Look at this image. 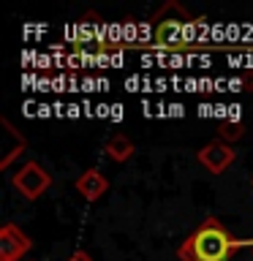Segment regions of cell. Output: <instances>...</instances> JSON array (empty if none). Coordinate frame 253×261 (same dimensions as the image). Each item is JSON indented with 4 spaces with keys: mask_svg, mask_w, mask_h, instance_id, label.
Wrapping results in <instances>:
<instances>
[{
    "mask_svg": "<svg viewBox=\"0 0 253 261\" xmlns=\"http://www.w3.org/2000/svg\"><path fill=\"white\" fill-rule=\"evenodd\" d=\"M68 261H93V258H90V253H85V250H73Z\"/></svg>",
    "mask_w": 253,
    "mask_h": 261,
    "instance_id": "9c48e42d",
    "label": "cell"
},
{
    "mask_svg": "<svg viewBox=\"0 0 253 261\" xmlns=\"http://www.w3.org/2000/svg\"><path fill=\"white\" fill-rule=\"evenodd\" d=\"M49 182H52V177H49L38 163H28L19 174H14V188L24 196V199H38V196L49 188Z\"/></svg>",
    "mask_w": 253,
    "mask_h": 261,
    "instance_id": "7a4b0ae2",
    "label": "cell"
},
{
    "mask_svg": "<svg viewBox=\"0 0 253 261\" xmlns=\"http://www.w3.org/2000/svg\"><path fill=\"white\" fill-rule=\"evenodd\" d=\"M188 245L193 248L199 261H226L229 253H232L240 242L232 240L218 220H207V223L188 240Z\"/></svg>",
    "mask_w": 253,
    "mask_h": 261,
    "instance_id": "6da1fadb",
    "label": "cell"
},
{
    "mask_svg": "<svg viewBox=\"0 0 253 261\" xmlns=\"http://www.w3.org/2000/svg\"><path fill=\"white\" fill-rule=\"evenodd\" d=\"M180 38H183V22H161L158 30H155V41H158L161 46H169V44H180Z\"/></svg>",
    "mask_w": 253,
    "mask_h": 261,
    "instance_id": "8992f818",
    "label": "cell"
},
{
    "mask_svg": "<svg viewBox=\"0 0 253 261\" xmlns=\"http://www.w3.org/2000/svg\"><path fill=\"white\" fill-rule=\"evenodd\" d=\"M180 258H183V261H199V258H196V253H193V248L188 242L180 248Z\"/></svg>",
    "mask_w": 253,
    "mask_h": 261,
    "instance_id": "ba28073f",
    "label": "cell"
},
{
    "mask_svg": "<svg viewBox=\"0 0 253 261\" xmlns=\"http://www.w3.org/2000/svg\"><path fill=\"white\" fill-rule=\"evenodd\" d=\"M199 161H201L210 171L220 174V171H223L229 163L234 161V152H232V147L223 144V142H210V144L199 152Z\"/></svg>",
    "mask_w": 253,
    "mask_h": 261,
    "instance_id": "277c9868",
    "label": "cell"
},
{
    "mask_svg": "<svg viewBox=\"0 0 253 261\" xmlns=\"http://www.w3.org/2000/svg\"><path fill=\"white\" fill-rule=\"evenodd\" d=\"M106 188H109V179H106L98 169H90V171H85V174L77 179V191L85 196L87 201H95L98 196H104Z\"/></svg>",
    "mask_w": 253,
    "mask_h": 261,
    "instance_id": "5b68a950",
    "label": "cell"
},
{
    "mask_svg": "<svg viewBox=\"0 0 253 261\" xmlns=\"http://www.w3.org/2000/svg\"><path fill=\"white\" fill-rule=\"evenodd\" d=\"M106 152H109L114 161H125V158H131V152H134V144H131V139L117 134L106 142Z\"/></svg>",
    "mask_w": 253,
    "mask_h": 261,
    "instance_id": "52a82bcc",
    "label": "cell"
},
{
    "mask_svg": "<svg viewBox=\"0 0 253 261\" xmlns=\"http://www.w3.org/2000/svg\"><path fill=\"white\" fill-rule=\"evenodd\" d=\"M30 250V240L16 226H3L0 231V261H16Z\"/></svg>",
    "mask_w": 253,
    "mask_h": 261,
    "instance_id": "3957f363",
    "label": "cell"
}]
</instances>
